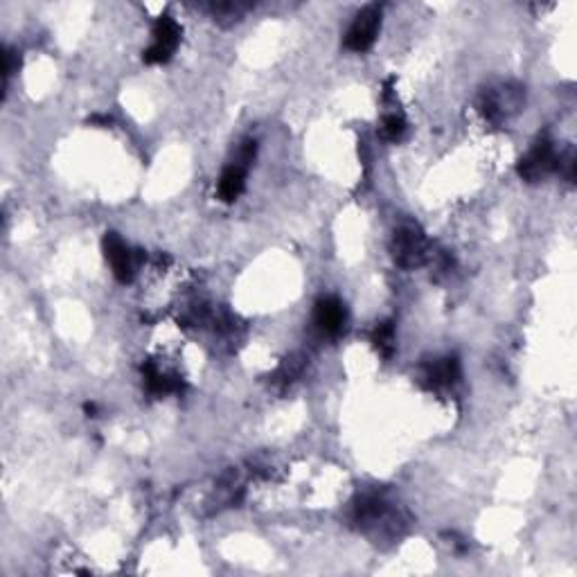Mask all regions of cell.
<instances>
[{
    "label": "cell",
    "mask_w": 577,
    "mask_h": 577,
    "mask_svg": "<svg viewBox=\"0 0 577 577\" xmlns=\"http://www.w3.org/2000/svg\"><path fill=\"white\" fill-rule=\"evenodd\" d=\"M16 66H19V59H16L14 50H10V48L3 50V77H5V82H7V77L14 73Z\"/></svg>",
    "instance_id": "4fadbf2b"
},
{
    "label": "cell",
    "mask_w": 577,
    "mask_h": 577,
    "mask_svg": "<svg viewBox=\"0 0 577 577\" xmlns=\"http://www.w3.org/2000/svg\"><path fill=\"white\" fill-rule=\"evenodd\" d=\"M557 151H555L553 142L549 138H541V140L534 142L533 149L519 160V174L521 179L528 180V183H537L543 176H549L550 172L557 170Z\"/></svg>",
    "instance_id": "277c9868"
},
{
    "label": "cell",
    "mask_w": 577,
    "mask_h": 577,
    "mask_svg": "<svg viewBox=\"0 0 577 577\" xmlns=\"http://www.w3.org/2000/svg\"><path fill=\"white\" fill-rule=\"evenodd\" d=\"M180 44V25L172 16H160L151 29V45L145 50V63H167Z\"/></svg>",
    "instance_id": "7a4b0ae2"
},
{
    "label": "cell",
    "mask_w": 577,
    "mask_h": 577,
    "mask_svg": "<svg viewBox=\"0 0 577 577\" xmlns=\"http://www.w3.org/2000/svg\"><path fill=\"white\" fill-rule=\"evenodd\" d=\"M381 28V5H368L355 16L345 35V48L352 52H365L373 48L377 32Z\"/></svg>",
    "instance_id": "3957f363"
},
{
    "label": "cell",
    "mask_w": 577,
    "mask_h": 577,
    "mask_svg": "<svg viewBox=\"0 0 577 577\" xmlns=\"http://www.w3.org/2000/svg\"><path fill=\"white\" fill-rule=\"evenodd\" d=\"M373 345L379 349V355L390 357L395 352V325L393 323H381L373 332Z\"/></svg>",
    "instance_id": "8fae6325"
},
{
    "label": "cell",
    "mask_w": 577,
    "mask_h": 577,
    "mask_svg": "<svg viewBox=\"0 0 577 577\" xmlns=\"http://www.w3.org/2000/svg\"><path fill=\"white\" fill-rule=\"evenodd\" d=\"M345 320H348V311H345V305L336 296H325L316 302L314 323L323 334H341L345 327Z\"/></svg>",
    "instance_id": "52a82bcc"
},
{
    "label": "cell",
    "mask_w": 577,
    "mask_h": 577,
    "mask_svg": "<svg viewBox=\"0 0 577 577\" xmlns=\"http://www.w3.org/2000/svg\"><path fill=\"white\" fill-rule=\"evenodd\" d=\"M458 379H461V361L456 357H445L424 368V381L429 389H449Z\"/></svg>",
    "instance_id": "ba28073f"
},
{
    "label": "cell",
    "mask_w": 577,
    "mask_h": 577,
    "mask_svg": "<svg viewBox=\"0 0 577 577\" xmlns=\"http://www.w3.org/2000/svg\"><path fill=\"white\" fill-rule=\"evenodd\" d=\"M142 374H145V383H147V390H149V393L170 395V393H179L180 390L179 379L170 377V374H165V373H160L154 364L142 365Z\"/></svg>",
    "instance_id": "30bf717a"
},
{
    "label": "cell",
    "mask_w": 577,
    "mask_h": 577,
    "mask_svg": "<svg viewBox=\"0 0 577 577\" xmlns=\"http://www.w3.org/2000/svg\"><path fill=\"white\" fill-rule=\"evenodd\" d=\"M84 411L88 413V418H95V411H98V406H95V404H86V406H84Z\"/></svg>",
    "instance_id": "5bb4252c"
},
{
    "label": "cell",
    "mask_w": 577,
    "mask_h": 577,
    "mask_svg": "<svg viewBox=\"0 0 577 577\" xmlns=\"http://www.w3.org/2000/svg\"><path fill=\"white\" fill-rule=\"evenodd\" d=\"M246 174L248 167L230 163V165L223 170L221 179H219V199L226 201V204H233L235 199H239V195H242L244 188H246Z\"/></svg>",
    "instance_id": "9c48e42d"
},
{
    "label": "cell",
    "mask_w": 577,
    "mask_h": 577,
    "mask_svg": "<svg viewBox=\"0 0 577 577\" xmlns=\"http://www.w3.org/2000/svg\"><path fill=\"white\" fill-rule=\"evenodd\" d=\"M524 100V91L515 86H501L490 88L480 95V113L492 122H501L503 117H508L509 113H515L521 107Z\"/></svg>",
    "instance_id": "5b68a950"
},
{
    "label": "cell",
    "mask_w": 577,
    "mask_h": 577,
    "mask_svg": "<svg viewBox=\"0 0 577 577\" xmlns=\"http://www.w3.org/2000/svg\"><path fill=\"white\" fill-rule=\"evenodd\" d=\"M393 251L399 267H420L429 255L427 237H424V233L415 223H404V226H399V228L395 230Z\"/></svg>",
    "instance_id": "6da1fadb"
},
{
    "label": "cell",
    "mask_w": 577,
    "mask_h": 577,
    "mask_svg": "<svg viewBox=\"0 0 577 577\" xmlns=\"http://www.w3.org/2000/svg\"><path fill=\"white\" fill-rule=\"evenodd\" d=\"M404 132H406V120H404L402 116L389 113V116L383 117L381 138H386V140H399V138L404 136Z\"/></svg>",
    "instance_id": "7c38bea8"
},
{
    "label": "cell",
    "mask_w": 577,
    "mask_h": 577,
    "mask_svg": "<svg viewBox=\"0 0 577 577\" xmlns=\"http://www.w3.org/2000/svg\"><path fill=\"white\" fill-rule=\"evenodd\" d=\"M102 246L116 280L122 282V284H129L133 280V276H136V252L126 246L120 235L116 233H107Z\"/></svg>",
    "instance_id": "8992f818"
}]
</instances>
